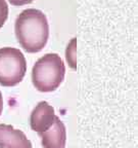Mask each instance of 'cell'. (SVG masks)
I'll return each mask as SVG.
<instances>
[{
  "label": "cell",
  "mask_w": 138,
  "mask_h": 148,
  "mask_svg": "<svg viewBox=\"0 0 138 148\" xmlns=\"http://www.w3.org/2000/svg\"><path fill=\"white\" fill-rule=\"evenodd\" d=\"M14 33L18 43L27 53H39L48 41L49 25L47 18L39 9H25L16 18Z\"/></svg>",
  "instance_id": "1"
},
{
  "label": "cell",
  "mask_w": 138,
  "mask_h": 148,
  "mask_svg": "<svg viewBox=\"0 0 138 148\" xmlns=\"http://www.w3.org/2000/svg\"><path fill=\"white\" fill-rule=\"evenodd\" d=\"M66 66L57 53H46L37 60L32 69V82L41 92H54L64 81Z\"/></svg>",
  "instance_id": "2"
},
{
  "label": "cell",
  "mask_w": 138,
  "mask_h": 148,
  "mask_svg": "<svg viewBox=\"0 0 138 148\" xmlns=\"http://www.w3.org/2000/svg\"><path fill=\"white\" fill-rule=\"evenodd\" d=\"M27 62L24 53L14 47L0 49V84L16 86L25 77Z\"/></svg>",
  "instance_id": "3"
},
{
  "label": "cell",
  "mask_w": 138,
  "mask_h": 148,
  "mask_svg": "<svg viewBox=\"0 0 138 148\" xmlns=\"http://www.w3.org/2000/svg\"><path fill=\"white\" fill-rule=\"evenodd\" d=\"M54 109L46 101L39 102L36 105L30 115L31 129L41 136L44 132L49 130L55 120Z\"/></svg>",
  "instance_id": "4"
},
{
  "label": "cell",
  "mask_w": 138,
  "mask_h": 148,
  "mask_svg": "<svg viewBox=\"0 0 138 148\" xmlns=\"http://www.w3.org/2000/svg\"><path fill=\"white\" fill-rule=\"evenodd\" d=\"M0 148H33L32 143L21 130L12 125L0 123Z\"/></svg>",
  "instance_id": "5"
},
{
  "label": "cell",
  "mask_w": 138,
  "mask_h": 148,
  "mask_svg": "<svg viewBox=\"0 0 138 148\" xmlns=\"http://www.w3.org/2000/svg\"><path fill=\"white\" fill-rule=\"evenodd\" d=\"M40 137L43 148H64L67 143V130L64 123L56 116L52 127Z\"/></svg>",
  "instance_id": "6"
},
{
  "label": "cell",
  "mask_w": 138,
  "mask_h": 148,
  "mask_svg": "<svg viewBox=\"0 0 138 148\" xmlns=\"http://www.w3.org/2000/svg\"><path fill=\"white\" fill-rule=\"evenodd\" d=\"M76 45H77V39L72 38L71 41L69 42L66 49V58H67L68 65L70 68L73 70L77 69V58H76Z\"/></svg>",
  "instance_id": "7"
},
{
  "label": "cell",
  "mask_w": 138,
  "mask_h": 148,
  "mask_svg": "<svg viewBox=\"0 0 138 148\" xmlns=\"http://www.w3.org/2000/svg\"><path fill=\"white\" fill-rule=\"evenodd\" d=\"M8 4L5 0H0V29L3 27L4 23L8 18Z\"/></svg>",
  "instance_id": "8"
},
{
  "label": "cell",
  "mask_w": 138,
  "mask_h": 148,
  "mask_svg": "<svg viewBox=\"0 0 138 148\" xmlns=\"http://www.w3.org/2000/svg\"><path fill=\"white\" fill-rule=\"evenodd\" d=\"M8 1L10 4L14 5V6H23L26 4H30L34 0H8Z\"/></svg>",
  "instance_id": "9"
},
{
  "label": "cell",
  "mask_w": 138,
  "mask_h": 148,
  "mask_svg": "<svg viewBox=\"0 0 138 148\" xmlns=\"http://www.w3.org/2000/svg\"><path fill=\"white\" fill-rule=\"evenodd\" d=\"M3 110V98H2V94H1V90H0V115L2 113Z\"/></svg>",
  "instance_id": "10"
}]
</instances>
